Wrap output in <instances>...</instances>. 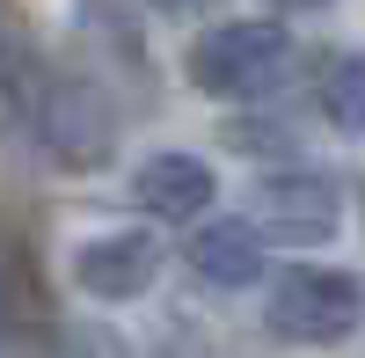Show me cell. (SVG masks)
Instances as JSON below:
<instances>
[{
  "mask_svg": "<svg viewBox=\"0 0 365 358\" xmlns=\"http://www.w3.org/2000/svg\"><path fill=\"white\" fill-rule=\"evenodd\" d=\"M292 58L285 22H220L190 44V81L220 103H263L292 81Z\"/></svg>",
  "mask_w": 365,
  "mask_h": 358,
  "instance_id": "1",
  "label": "cell"
},
{
  "mask_svg": "<svg viewBox=\"0 0 365 358\" xmlns=\"http://www.w3.org/2000/svg\"><path fill=\"white\" fill-rule=\"evenodd\" d=\"M270 337L278 344H307V351H329V344H344L358 337V322H365V285L351 271H329V263H292V271L270 285Z\"/></svg>",
  "mask_w": 365,
  "mask_h": 358,
  "instance_id": "2",
  "label": "cell"
},
{
  "mask_svg": "<svg viewBox=\"0 0 365 358\" xmlns=\"http://www.w3.org/2000/svg\"><path fill=\"white\" fill-rule=\"evenodd\" d=\"M22 117L37 125V139L51 146V161H66V168H96L110 154V132H117V110L96 81H81V73H37V88H29V103Z\"/></svg>",
  "mask_w": 365,
  "mask_h": 358,
  "instance_id": "3",
  "label": "cell"
},
{
  "mask_svg": "<svg viewBox=\"0 0 365 358\" xmlns=\"http://www.w3.org/2000/svg\"><path fill=\"white\" fill-rule=\"evenodd\" d=\"M249 227L263 234V242H329V234L344 227V190L329 183V175L314 168H278L263 175L256 198H249Z\"/></svg>",
  "mask_w": 365,
  "mask_h": 358,
  "instance_id": "4",
  "label": "cell"
},
{
  "mask_svg": "<svg viewBox=\"0 0 365 358\" xmlns=\"http://www.w3.org/2000/svg\"><path fill=\"white\" fill-rule=\"evenodd\" d=\"M154 278H161V242H154L146 227L96 234V242L73 256V285L96 292V300H139Z\"/></svg>",
  "mask_w": 365,
  "mask_h": 358,
  "instance_id": "5",
  "label": "cell"
},
{
  "mask_svg": "<svg viewBox=\"0 0 365 358\" xmlns=\"http://www.w3.org/2000/svg\"><path fill=\"white\" fill-rule=\"evenodd\" d=\"M132 198H139V213L182 227V220H205L212 213L220 175H212V161H197V154H146L132 168Z\"/></svg>",
  "mask_w": 365,
  "mask_h": 358,
  "instance_id": "6",
  "label": "cell"
},
{
  "mask_svg": "<svg viewBox=\"0 0 365 358\" xmlns=\"http://www.w3.org/2000/svg\"><path fill=\"white\" fill-rule=\"evenodd\" d=\"M190 271L205 278V285H220V292H241V285H256L263 278V234L249 227V220H212V227H197L190 234Z\"/></svg>",
  "mask_w": 365,
  "mask_h": 358,
  "instance_id": "7",
  "label": "cell"
},
{
  "mask_svg": "<svg viewBox=\"0 0 365 358\" xmlns=\"http://www.w3.org/2000/svg\"><path fill=\"white\" fill-rule=\"evenodd\" d=\"M314 110L336 132H365V51H322L314 66Z\"/></svg>",
  "mask_w": 365,
  "mask_h": 358,
  "instance_id": "8",
  "label": "cell"
},
{
  "mask_svg": "<svg viewBox=\"0 0 365 358\" xmlns=\"http://www.w3.org/2000/svg\"><path fill=\"white\" fill-rule=\"evenodd\" d=\"M66 351H81V358H125V344H117L110 329H73V344Z\"/></svg>",
  "mask_w": 365,
  "mask_h": 358,
  "instance_id": "9",
  "label": "cell"
},
{
  "mask_svg": "<svg viewBox=\"0 0 365 358\" xmlns=\"http://www.w3.org/2000/svg\"><path fill=\"white\" fill-rule=\"evenodd\" d=\"M278 8H329V0H278Z\"/></svg>",
  "mask_w": 365,
  "mask_h": 358,
  "instance_id": "10",
  "label": "cell"
}]
</instances>
